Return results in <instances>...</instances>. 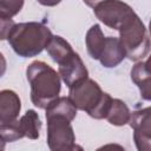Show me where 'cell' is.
Instances as JSON below:
<instances>
[{
	"label": "cell",
	"instance_id": "3957f363",
	"mask_svg": "<svg viewBox=\"0 0 151 151\" xmlns=\"http://www.w3.org/2000/svg\"><path fill=\"white\" fill-rule=\"evenodd\" d=\"M68 97L78 110L85 111L94 119L106 118L113 98L109 93L103 92L97 81L86 78L68 87Z\"/></svg>",
	"mask_w": 151,
	"mask_h": 151
},
{
	"label": "cell",
	"instance_id": "44dd1931",
	"mask_svg": "<svg viewBox=\"0 0 151 151\" xmlns=\"http://www.w3.org/2000/svg\"><path fill=\"white\" fill-rule=\"evenodd\" d=\"M88 7H92V8H94L98 4H100V2H103L104 0H83Z\"/></svg>",
	"mask_w": 151,
	"mask_h": 151
},
{
	"label": "cell",
	"instance_id": "52a82bcc",
	"mask_svg": "<svg viewBox=\"0 0 151 151\" xmlns=\"http://www.w3.org/2000/svg\"><path fill=\"white\" fill-rule=\"evenodd\" d=\"M133 129V139L139 151H151V106L136 110L129 122Z\"/></svg>",
	"mask_w": 151,
	"mask_h": 151
},
{
	"label": "cell",
	"instance_id": "277c9868",
	"mask_svg": "<svg viewBox=\"0 0 151 151\" xmlns=\"http://www.w3.org/2000/svg\"><path fill=\"white\" fill-rule=\"evenodd\" d=\"M118 31L120 42L130 60L139 61L147 55L151 48V40L142 19L136 13Z\"/></svg>",
	"mask_w": 151,
	"mask_h": 151
},
{
	"label": "cell",
	"instance_id": "2e32d148",
	"mask_svg": "<svg viewBox=\"0 0 151 151\" xmlns=\"http://www.w3.org/2000/svg\"><path fill=\"white\" fill-rule=\"evenodd\" d=\"M46 51L50 54V57L53 59V61H55L57 64H59L72 52H74L72 46L64 38L59 35H53L51 38L50 42L46 46Z\"/></svg>",
	"mask_w": 151,
	"mask_h": 151
},
{
	"label": "cell",
	"instance_id": "6da1fadb",
	"mask_svg": "<svg viewBox=\"0 0 151 151\" xmlns=\"http://www.w3.org/2000/svg\"><path fill=\"white\" fill-rule=\"evenodd\" d=\"M31 86V100L39 109H46L59 97L61 81L60 74L44 61L35 60L26 70Z\"/></svg>",
	"mask_w": 151,
	"mask_h": 151
},
{
	"label": "cell",
	"instance_id": "8fae6325",
	"mask_svg": "<svg viewBox=\"0 0 151 151\" xmlns=\"http://www.w3.org/2000/svg\"><path fill=\"white\" fill-rule=\"evenodd\" d=\"M131 79L137 85L140 97L144 100H151V73L145 68L143 61H138L131 70Z\"/></svg>",
	"mask_w": 151,
	"mask_h": 151
},
{
	"label": "cell",
	"instance_id": "8992f818",
	"mask_svg": "<svg viewBox=\"0 0 151 151\" xmlns=\"http://www.w3.org/2000/svg\"><path fill=\"white\" fill-rule=\"evenodd\" d=\"M94 15L110 28L119 29L136 12L122 0H104L93 8Z\"/></svg>",
	"mask_w": 151,
	"mask_h": 151
},
{
	"label": "cell",
	"instance_id": "9a60e30c",
	"mask_svg": "<svg viewBox=\"0 0 151 151\" xmlns=\"http://www.w3.org/2000/svg\"><path fill=\"white\" fill-rule=\"evenodd\" d=\"M131 112L127 105L120 99H112L111 107L106 116V119L110 124L114 126H123L130 122Z\"/></svg>",
	"mask_w": 151,
	"mask_h": 151
},
{
	"label": "cell",
	"instance_id": "ba28073f",
	"mask_svg": "<svg viewBox=\"0 0 151 151\" xmlns=\"http://www.w3.org/2000/svg\"><path fill=\"white\" fill-rule=\"evenodd\" d=\"M58 65L60 78L68 87L88 78V71L77 52H72Z\"/></svg>",
	"mask_w": 151,
	"mask_h": 151
},
{
	"label": "cell",
	"instance_id": "5bb4252c",
	"mask_svg": "<svg viewBox=\"0 0 151 151\" xmlns=\"http://www.w3.org/2000/svg\"><path fill=\"white\" fill-rule=\"evenodd\" d=\"M19 126L24 137L29 139H38L40 136L41 120L34 110H27L26 113L19 119Z\"/></svg>",
	"mask_w": 151,
	"mask_h": 151
},
{
	"label": "cell",
	"instance_id": "5b68a950",
	"mask_svg": "<svg viewBox=\"0 0 151 151\" xmlns=\"http://www.w3.org/2000/svg\"><path fill=\"white\" fill-rule=\"evenodd\" d=\"M47 120V145L52 151H72L77 147L71 120L64 116H50Z\"/></svg>",
	"mask_w": 151,
	"mask_h": 151
},
{
	"label": "cell",
	"instance_id": "ac0fdd59",
	"mask_svg": "<svg viewBox=\"0 0 151 151\" xmlns=\"http://www.w3.org/2000/svg\"><path fill=\"white\" fill-rule=\"evenodd\" d=\"M25 0H0V19H12L17 15Z\"/></svg>",
	"mask_w": 151,
	"mask_h": 151
},
{
	"label": "cell",
	"instance_id": "4fadbf2b",
	"mask_svg": "<svg viewBox=\"0 0 151 151\" xmlns=\"http://www.w3.org/2000/svg\"><path fill=\"white\" fill-rule=\"evenodd\" d=\"M46 117L50 116H64L71 122L77 116V106L73 104L70 97H58L46 109Z\"/></svg>",
	"mask_w": 151,
	"mask_h": 151
},
{
	"label": "cell",
	"instance_id": "d6986e66",
	"mask_svg": "<svg viewBox=\"0 0 151 151\" xmlns=\"http://www.w3.org/2000/svg\"><path fill=\"white\" fill-rule=\"evenodd\" d=\"M13 25L14 22L12 21V19H1V39L2 40L7 39V35Z\"/></svg>",
	"mask_w": 151,
	"mask_h": 151
},
{
	"label": "cell",
	"instance_id": "7402d4cb",
	"mask_svg": "<svg viewBox=\"0 0 151 151\" xmlns=\"http://www.w3.org/2000/svg\"><path fill=\"white\" fill-rule=\"evenodd\" d=\"M144 64H145V68L151 73V55L147 58V60H146Z\"/></svg>",
	"mask_w": 151,
	"mask_h": 151
},
{
	"label": "cell",
	"instance_id": "7a4b0ae2",
	"mask_svg": "<svg viewBox=\"0 0 151 151\" xmlns=\"http://www.w3.org/2000/svg\"><path fill=\"white\" fill-rule=\"evenodd\" d=\"M52 37L53 34L47 26L29 21L14 24L7 35V41L19 57L31 58L40 54Z\"/></svg>",
	"mask_w": 151,
	"mask_h": 151
},
{
	"label": "cell",
	"instance_id": "30bf717a",
	"mask_svg": "<svg viewBox=\"0 0 151 151\" xmlns=\"http://www.w3.org/2000/svg\"><path fill=\"white\" fill-rule=\"evenodd\" d=\"M125 57L126 52L120 42V39L116 37H106L105 47L99 58L100 64L107 68L116 67L124 60Z\"/></svg>",
	"mask_w": 151,
	"mask_h": 151
},
{
	"label": "cell",
	"instance_id": "ffe728a7",
	"mask_svg": "<svg viewBox=\"0 0 151 151\" xmlns=\"http://www.w3.org/2000/svg\"><path fill=\"white\" fill-rule=\"evenodd\" d=\"M61 0H38V2L42 6H47V7H52V6H55L60 2Z\"/></svg>",
	"mask_w": 151,
	"mask_h": 151
},
{
	"label": "cell",
	"instance_id": "9c48e42d",
	"mask_svg": "<svg viewBox=\"0 0 151 151\" xmlns=\"http://www.w3.org/2000/svg\"><path fill=\"white\" fill-rule=\"evenodd\" d=\"M21 110L19 96L12 90L0 92V124L11 123L18 119Z\"/></svg>",
	"mask_w": 151,
	"mask_h": 151
},
{
	"label": "cell",
	"instance_id": "603a6c76",
	"mask_svg": "<svg viewBox=\"0 0 151 151\" xmlns=\"http://www.w3.org/2000/svg\"><path fill=\"white\" fill-rule=\"evenodd\" d=\"M149 33H150V35H151V20H150V22H149Z\"/></svg>",
	"mask_w": 151,
	"mask_h": 151
},
{
	"label": "cell",
	"instance_id": "7c38bea8",
	"mask_svg": "<svg viewBox=\"0 0 151 151\" xmlns=\"http://www.w3.org/2000/svg\"><path fill=\"white\" fill-rule=\"evenodd\" d=\"M105 41H106V37H104L100 26L98 24L91 26V28L86 33L85 42H86L87 52L92 59L99 60L105 47Z\"/></svg>",
	"mask_w": 151,
	"mask_h": 151
},
{
	"label": "cell",
	"instance_id": "e0dca14e",
	"mask_svg": "<svg viewBox=\"0 0 151 151\" xmlns=\"http://www.w3.org/2000/svg\"><path fill=\"white\" fill-rule=\"evenodd\" d=\"M0 136L2 142H14L24 138L19 126V119L6 124H0Z\"/></svg>",
	"mask_w": 151,
	"mask_h": 151
}]
</instances>
